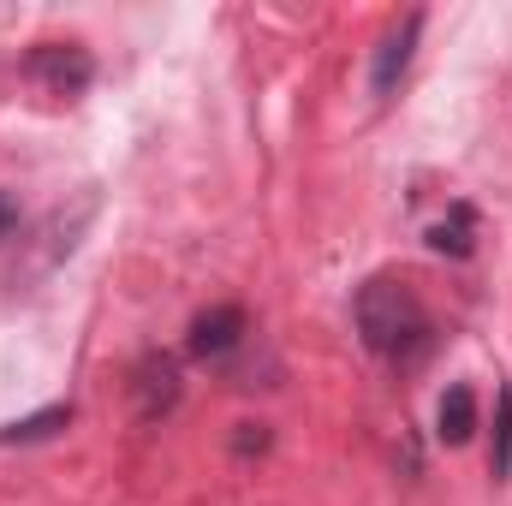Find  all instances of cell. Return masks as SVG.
I'll return each mask as SVG.
<instances>
[{
	"label": "cell",
	"instance_id": "obj_6",
	"mask_svg": "<svg viewBox=\"0 0 512 506\" xmlns=\"http://www.w3.org/2000/svg\"><path fill=\"white\" fill-rule=\"evenodd\" d=\"M435 435H441V447H465V441L477 435V387H471V381H453V387L441 393V405H435Z\"/></svg>",
	"mask_w": 512,
	"mask_h": 506
},
{
	"label": "cell",
	"instance_id": "obj_4",
	"mask_svg": "<svg viewBox=\"0 0 512 506\" xmlns=\"http://www.w3.org/2000/svg\"><path fill=\"white\" fill-rule=\"evenodd\" d=\"M245 340H251V316H245V304H209L203 316H191V340H185V352H191L197 364H227Z\"/></svg>",
	"mask_w": 512,
	"mask_h": 506
},
{
	"label": "cell",
	"instance_id": "obj_8",
	"mask_svg": "<svg viewBox=\"0 0 512 506\" xmlns=\"http://www.w3.org/2000/svg\"><path fill=\"white\" fill-rule=\"evenodd\" d=\"M72 399H60V405H42V411H30V417H12V423H0V447H36V441H54L60 429H72Z\"/></svg>",
	"mask_w": 512,
	"mask_h": 506
},
{
	"label": "cell",
	"instance_id": "obj_2",
	"mask_svg": "<svg viewBox=\"0 0 512 506\" xmlns=\"http://www.w3.org/2000/svg\"><path fill=\"white\" fill-rule=\"evenodd\" d=\"M24 78H30L36 90H48V96L72 102V96H84V90L96 84V54H90L84 42H36V48L24 54Z\"/></svg>",
	"mask_w": 512,
	"mask_h": 506
},
{
	"label": "cell",
	"instance_id": "obj_7",
	"mask_svg": "<svg viewBox=\"0 0 512 506\" xmlns=\"http://www.w3.org/2000/svg\"><path fill=\"white\" fill-rule=\"evenodd\" d=\"M423 245H429L435 256L465 262V256L477 251V209H471V203H447V215H441V221H429Z\"/></svg>",
	"mask_w": 512,
	"mask_h": 506
},
{
	"label": "cell",
	"instance_id": "obj_3",
	"mask_svg": "<svg viewBox=\"0 0 512 506\" xmlns=\"http://www.w3.org/2000/svg\"><path fill=\"white\" fill-rule=\"evenodd\" d=\"M185 393V376H179V358L173 352H143L137 370H131V411L137 423H161Z\"/></svg>",
	"mask_w": 512,
	"mask_h": 506
},
{
	"label": "cell",
	"instance_id": "obj_11",
	"mask_svg": "<svg viewBox=\"0 0 512 506\" xmlns=\"http://www.w3.org/2000/svg\"><path fill=\"white\" fill-rule=\"evenodd\" d=\"M18 221H24V215H18V197L0 185V239H12V233H18Z\"/></svg>",
	"mask_w": 512,
	"mask_h": 506
},
{
	"label": "cell",
	"instance_id": "obj_5",
	"mask_svg": "<svg viewBox=\"0 0 512 506\" xmlns=\"http://www.w3.org/2000/svg\"><path fill=\"white\" fill-rule=\"evenodd\" d=\"M417 36H423V6H411L405 18H393V30L376 42V60H370V96H376V102H387V96L405 84L411 54H417Z\"/></svg>",
	"mask_w": 512,
	"mask_h": 506
},
{
	"label": "cell",
	"instance_id": "obj_1",
	"mask_svg": "<svg viewBox=\"0 0 512 506\" xmlns=\"http://www.w3.org/2000/svg\"><path fill=\"white\" fill-rule=\"evenodd\" d=\"M352 322H358V340H364L376 358L399 364V370L423 364L429 346H435V322H429L417 286L399 280V274H370V280L358 286V298H352Z\"/></svg>",
	"mask_w": 512,
	"mask_h": 506
},
{
	"label": "cell",
	"instance_id": "obj_9",
	"mask_svg": "<svg viewBox=\"0 0 512 506\" xmlns=\"http://www.w3.org/2000/svg\"><path fill=\"white\" fill-rule=\"evenodd\" d=\"M489 477L512 483V387L495 393V441H489Z\"/></svg>",
	"mask_w": 512,
	"mask_h": 506
},
{
	"label": "cell",
	"instance_id": "obj_10",
	"mask_svg": "<svg viewBox=\"0 0 512 506\" xmlns=\"http://www.w3.org/2000/svg\"><path fill=\"white\" fill-rule=\"evenodd\" d=\"M262 447H268V429H262V423H239L233 453H262Z\"/></svg>",
	"mask_w": 512,
	"mask_h": 506
}]
</instances>
